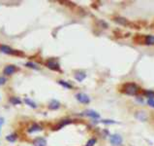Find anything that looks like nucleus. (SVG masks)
Returning a JSON list of instances; mask_svg holds the SVG:
<instances>
[{
    "label": "nucleus",
    "instance_id": "7",
    "mask_svg": "<svg viewBox=\"0 0 154 146\" xmlns=\"http://www.w3.org/2000/svg\"><path fill=\"white\" fill-rule=\"evenodd\" d=\"M33 145L34 146H46L47 140L44 137H37L33 140Z\"/></svg>",
    "mask_w": 154,
    "mask_h": 146
},
{
    "label": "nucleus",
    "instance_id": "14",
    "mask_svg": "<svg viewBox=\"0 0 154 146\" xmlns=\"http://www.w3.org/2000/svg\"><path fill=\"white\" fill-rule=\"evenodd\" d=\"M144 44H146V45H154L153 35H146V36H144Z\"/></svg>",
    "mask_w": 154,
    "mask_h": 146
},
{
    "label": "nucleus",
    "instance_id": "27",
    "mask_svg": "<svg viewBox=\"0 0 154 146\" xmlns=\"http://www.w3.org/2000/svg\"><path fill=\"white\" fill-rule=\"evenodd\" d=\"M4 124V118H2V117H0V129H1V127L2 125Z\"/></svg>",
    "mask_w": 154,
    "mask_h": 146
},
{
    "label": "nucleus",
    "instance_id": "3",
    "mask_svg": "<svg viewBox=\"0 0 154 146\" xmlns=\"http://www.w3.org/2000/svg\"><path fill=\"white\" fill-rule=\"evenodd\" d=\"M46 66L49 67V69L54 70V71H60V66H59V63L57 60H54V58H49L46 62Z\"/></svg>",
    "mask_w": 154,
    "mask_h": 146
},
{
    "label": "nucleus",
    "instance_id": "17",
    "mask_svg": "<svg viewBox=\"0 0 154 146\" xmlns=\"http://www.w3.org/2000/svg\"><path fill=\"white\" fill-rule=\"evenodd\" d=\"M24 102L26 103L27 105H29L30 107L31 108H37V103L36 102H34V101H33L32 100H30V98H24Z\"/></svg>",
    "mask_w": 154,
    "mask_h": 146
},
{
    "label": "nucleus",
    "instance_id": "21",
    "mask_svg": "<svg viewBox=\"0 0 154 146\" xmlns=\"http://www.w3.org/2000/svg\"><path fill=\"white\" fill-rule=\"evenodd\" d=\"M6 139L8 141H10V142H14V141H16V133L9 135L8 136H6Z\"/></svg>",
    "mask_w": 154,
    "mask_h": 146
},
{
    "label": "nucleus",
    "instance_id": "24",
    "mask_svg": "<svg viewBox=\"0 0 154 146\" xmlns=\"http://www.w3.org/2000/svg\"><path fill=\"white\" fill-rule=\"evenodd\" d=\"M147 104L149 105V106L154 108V100H152V98H148V100H147Z\"/></svg>",
    "mask_w": 154,
    "mask_h": 146
},
{
    "label": "nucleus",
    "instance_id": "25",
    "mask_svg": "<svg viewBox=\"0 0 154 146\" xmlns=\"http://www.w3.org/2000/svg\"><path fill=\"white\" fill-rule=\"evenodd\" d=\"M101 122L104 124H115V122L113 121V120H103V121H101Z\"/></svg>",
    "mask_w": 154,
    "mask_h": 146
},
{
    "label": "nucleus",
    "instance_id": "12",
    "mask_svg": "<svg viewBox=\"0 0 154 146\" xmlns=\"http://www.w3.org/2000/svg\"><path fill=\"white\" fill-rule=\"evenodd\" d=\"M135 116H136L137 119H139L140 121H143V122L146 121V119H147V115H146V113L144 111H138Z\"/></svg>",
    "mask_w": 154,
    "mask_h": 146
},
{
    "label": "nucleus",
    "instance_id": "6",
    "mask_svg": "<svg viewBox=\"0 0 154 146\" xmlns=\"http://www.w3.org/2000/svg\"><path fill=\"white\" fill-rule=\"evenodd\" d=\"M113 21H115V23H117L118 25H123V27H129V25H131V23H130L127 19L122 18V17H115L113 19Z\"/></svg>",
    "mask_w": 154,
    "mask_h": 146
},
{
    "label": "nucleus",
    "instance_id": "5",
    "mask_svg": "<svg viewBox=\"0 0 154 146\" xmlns=\"http://www.w3.org/2000/svg\"><path fill=\"white\" fill-rule=\"evenodd\" d=\"M110 141L113 145L120 146L122 144V137L119 135H111Z\"/></svg>",
    "mask_w": 154,
    "mask_h": 146
},
{
    "label": "nucleus",
    "instance_id": "19",
    "mask_svg": "<svg viewBox=\"0 0 154 146\" xmlns=\"http://www.w3.org/2000/svg\"><path fill=\"white\" fill-rule=\"evenodd\" d=\"M10 102H11L13 105H18V104H20L21 100H18V98H16V96H14V98H10Z\"/></svg>",
    "mask_w": 154,
    "mask_h": 146
},
{
    "label": "nucleus",
    "instance_id": "13",
    "mask_svg": "<svg viewBox=\"0 0 154 146\" xmlns=\"http://www.w3.org/2000/svg\"><path fill=\"white\" fill-rule=\"evenodd\" d=\"M42 131V127L37 124L32 125V126L28 129V133H35V131Z\"/></svg>",
    "mask_w": 154,
    "mask_h": 146
},
{
    "label": "nucleus",
    "instance_id": "26",
    "mask_svg": "<svg viewBox=\"0 0 154 146\" xmlns=\"http://www.w3.org/2000/svg\"><path fill=\"white\" fill-rule=\"evenodd\" d=\"M7 82V79L5 77H0V86H2V85H4Z\"/></svg>",
    "mask_w": 154,
    "mask_h": 146
},
{
    "label": "nucleus",
    "instance_id": "16",
    "mask_svg": "<svg viewBox=\"0 0 154 146\" xmlns=\"http://www.w3.org/2000/svg\"><path fill=\"white\" fill-rule=\"evenodd\" d=\"M71 120H62V121H60V123H59L57 126L54 128V129H61V128H63L64 126H66V125H68V124H70L71 123Z\"/></svg>",
    "mask_w": 154,
    "mask_h": 146
},
{
    "label": "nucleus",
    "instance_id": "10",
    "mask_svg": "<svg viewBox=\"0 0 154 146\" xmlns=\"http://www.w3.org/2000/svg\"><path fill=\"white\" fill-rule=\"evenodd\" d=\"M74 76L77 81L82 82L85 79V77H86V74H85V72H84V71H76Z\"/></svg>",
    "mask_w": 154,
    "mask_h": 146
},
{
    "label": "nucleus",
    "instance_id": "11",
    "mask_svg": "<svg viewBox=\"0 0 154 146\" xmlns=\"http://www.w3.org/2000/svg\"><path fill=\"white\" fill-rule=\"evenodd\" d=\"M84 114L85 115V116L91 117V118H93V119L100 118V115H99L96 111H94V110H85V111L84 112Z\"/></svg>",
    "mask_w": 154,
    "mask_h": 146
},
{
    "label": "nucleus",
    "instance_id": "23",
    "mask_svg": "<svg viewBox=\"0 0 154 146\" xmlns=\"http://www.w3.org/2000/svg\"><path fill=\"white\" fill-rule=\"evenodd\" d=\"M95 143H96V138H91V139H89L87 141V143L85 146H94Z\"/></svg>",
    "mask_w": 154,
    "mask_h": 146
},
{
    "label": "nucleus",
    "instance_id": "1",
    "mask_svg": "<svg viewBox=\"0 0 154 146\" xmlns=\"http://www.w3.org/2000/svg\"><path fill=\"white\" fill-rule=\"evenodd\" d=\"M123 94L128 96H137L140 93L141 89L137 84L132 83V82H128V83H125L122 85L121 87V90Z\"/></svg>",
    "mask_w": 154,
    "mask_h": 146
},
{
    "label": "nucleus",
    "instance_id": "4",
    "mask_svg": "<svg viewBox=\"0 0 154 146\" xmlns=\"http://www.w3.org/2000/svg\"><path fill=\"white\" fill-rule=\"evenodd\" d=\"M76 98L78 101H80V103H84V104H88L90 102V98L87 95H85L84 93H79L76 95Z\"/></svg>",
    "mask_w": 154,
    "mask_h": 146
},
{
    "label": "nucleus",
    "instance_id": "2",
    "mask_svg": "<svg viewBox=\"0 0 154 146\" xmlns=\"http://www.w3.org/2000/svg\"><path fill=\"white\" fill-rule=\"evenodd\" d=\"M0 51L4 54L7 55H14V56H23V53H21L20 51H16L13 50L12 48H10L7 45H0Z\"/></svg>",
    "mask_w": 154,
    "mask_h": 146
},
{
    "label": "nucleus",
    "instance_id": "15",
    "mask_svg": "<svg viewBox=\"0 0 154 146\" xmlns=\"http://www.w3.org/2000/svg\"><path fill=\"white\" fill-rule=\"evenodd\" d=\"M134 41L137 44H144V35L136 34V36L134 37Z\"/></svg>",
    "mask_w": 154,
    "mask_h": 146
},
{
    "label": "nucleus",
    "instance_id": "18",
    "mask_svg": "<svg viewBox=\"0 0 154 146\" xmlns=\"http://www.w3.org/2000/svg\"><path fill=\"white\" fill-rule=\"evenodd\" d=\"M58 84H59V85H61V86L64 87V88H66V89H72V88H73L72 85H71L70 83L63 81V80H59V81H58Z\"/></svg>",
    "mask_w": 154,
    "mask_h": 146
},
{
    "label": "nucleus",
    "instance_id": "20",
    "mask_svg": "<svg viewBox=\"0 0 154 146\" xmlns=\"http://www.w3.org/2000/svg\"><path fill=\"white\" fill-rule=\"evenodd\" d=\"M143 94L145 96H147V98H152V100H153V98H154V92L153 91H143Z\"/></svg>",
    "mask_w": 154,
    "mask_h": 146
},
{
    "label": "nucleus",
    "instance_id": "22",
    "mask_svg": "<svg viewBox=\"0 0 154 146\" xmlns=\"http://www.w3.org/2000/svg\"><path fill=\"white\" fill-rule=\"evenodd\" d=\"M25 65H26L27 67H30V68H33V69H39V67H38L37 64H35V63L33 62H26L25 63Z\"/></svg>",
    "mask_w": 154,
    "mask_h": 146
},
{
    "label": "nucleus",
    "instance_id": "8",
    "mask_svg": "<svg viewBox=\"0 0 154 146\" xmlns=\"http://www.w3.org/2000/svg\"><path fill=\"white\" fill-rule=\"evenodd\" d=\"M16 71V67L15 66V65H7V66L4 68V70H3V72H4V74H6V75H12V74H14Z\"/></svg>",
    "mask_w": 154,
    "mask_h": 146
},
{
    "label": "nucleus",
    "instance_id": "9",
    "mask_svg": "<svg viewBox=\"0 0 154 146\" xmlns=\"http://www.w3.org/2000/svg\"><path fill=\"white\" fill-rule=\"evenodd\" d=\"M60 107V102L56 100H51L49 101V108L51 110H57Z\"/></svg>",
    "mask_w": 154,
    "mask_h": 146
}]
</instances>
